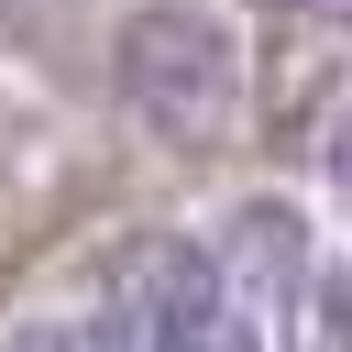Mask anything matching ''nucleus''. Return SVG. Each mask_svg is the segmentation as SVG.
<instances>
[{
  "label": "nucleus",
  "mask_w": 352,
  "mask_h": 352,
  "mask_svg": "<svg viewBox=\"0 0 352 352\" xmlns=\"http://www.w3.org/2000/svg\"><path fill=\"white\" fill-rule=\"evenodd\" d=\"M110 77L165 143H209L231 121V99H242V44L198 0H143L121 22V44H110Z\"/></svg>",
  "instance_id": "1"
},
{
  "label": "nucleus",
  "mask_w": 352,
  "mask_h": 352,
  "mask_svg": "<svg viewBox=\"0 0 352 352\" xmlns=\"http://www.w3.org/2000/svg\"><path fill=\"white\" fill-rule=\"evenodd\" d=\"M297 352H352V264L308 275V319H297Z\"/></svg>",
  "instance_id": "3"
},
{
  "label": "nucleus",
  "mask_w": 352,
  "mask_h": 352,
  "mask_svg": "<svg viewBox=\"0 0 352 352\" xmlns=\"http://www.w3.org/2000/svg\"><path fill=\"white\" fill-rule=\"evenodd\" d=\"M154 352H264L198 253H154Z\"/></svg>",
  "instance_id": "2"
},
{
  "label": "nucleus",
  "mask_w": 352,
  "mask_h": 352,
  "mask_svg": "<svg viewBox=\"0 0 352 352\" xmlns=\"http://www.w3.org/2000/svg\"><path fill=\"white\" fill-rule=\"evenodd\" d=\"M330 187H341V198H352V110H341V121H330Z\"/></svg>",
  "instance_id": "4"
}]
</instances>
